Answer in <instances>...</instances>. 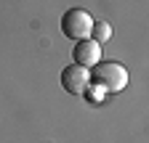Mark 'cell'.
Returning a JSON list of instances; mask_svg holds the SVG:
<instances>
[{"mask_svg":"<svg viewBox=\"0 0 149 143\" xmlns=\"http://www.w3.org/2000/svg\"><path fill=\"white\" fill-rule=\"evenodd\" d=\"M109 37H112V27H109L107 21H96V19H93V27H91V40H93V43H99V45H104Z\"/></svg>","mask_w":149,"mask_h":143,"instance_id":"cell-5","label":"cell"},{"mask_svg":"<svg viewBox=\"0 0 149 143\" xmlns=\"http://www.w3.org/2000/svg\"><path fill=\"white\" fill-rule=\"evenodd\" d=\"M91 85L101 87L104 93H120L128 87V69L117 61H99L96 66L88 69Z\"/></svg>","mask_w":149,"mask_h":143,"instance_id":"cell-1","label":"cell"},{"mask_svg":"<svg viewBox=\"0 0 149 143\" xmlns=\"http://www.w3.org/2000/svg\"><path fill=\"white\" fill-rule=\"evenodd\" d=\"M72 58H74V64H77V66L91 69V66H96V64L101 61V45L93 43L91 37L77 40V43H74V48H72Z\"/></svg>","mask_w":149,"mask_h":143,"instance_id":"cell-4","label":"cell"},{"mask_svg":"<svg viewBox=\"0 0 149 143\" xmlns=\"http://www.w3.org/2000/svg\"><path fill=\"white\" fill-rule=\"evenodd\" d=\"M83 96H85V98H88L91 103H101L107 93L101 90V87H96V85H88V87H85V93H83Z\"/></svg>","mask_w":149,"mask_h":143,"instance_id":"cell-6","label":"cell"},{"mask_svg":"<svg viewBox=\"0 0 149 143\" xmlns=\"http://www.w3.org/2000/svg\"><path fill=\"white\" fill-rule=\"evenodd\" d=\"M91 27H93V16L85 8H69L61 16V32H64V37H69L74 43L91 37Z\"/></svg>","mask_w":149,"mask_h":143,"instance_id":"cell-2","label":"cell"},{"mask_svg":"<svg viewBox=\"0 0 149 143\" xmlns=\"http://www.w3.org/2000/svg\"><path fill=\"white\" fill-rule=\"evenodd\" d=\"M88 85H91V77H88L85 66H77V64L64 66V72H61V87L69 96H83Z\"/></svg>","mask_w":149,"mask_h":143,"instance_id":"cell-3","label":"cell"}]
</instances>
